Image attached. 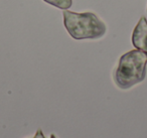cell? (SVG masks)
<instances>
[{"label": "cell", "mask_w": 147, "mask_h": 138, "mask_svg": "<svg viewBox=\"0 0 147 138\" xmlns=\"http://www.w3.org/2000/svg\"><path fill=\"white\" fill-rule=\"evenodd\" d=\"M63 25L75 39H97L106 33L105 23L93 12L63 11Z\"/></svg>", "instance_id": "cell-1"}, {"label": "cell", "mask_w": 147, "mask_h": 138, "mask_svg": "<svg viewBox=\"0 0 147 138\" xmlns=\"http://www.w3.org/2000/svg\"><path fill=\"white\" fill-rule=\"evenodd\" d=\"M147 55L139 49H133L119 60L115 72V82L120 89H129L142 82L146 76Z\"/></svg>", "instance_id": "cell-2"}, {"label": "cell", "mask_w": 147, "mask_h": 138, "mask_svg": "<svg viewBox=\"0 0 147 138\" xmlns=\"http://www.w3.org/2000/svg\"><path fill=\"white\" fill-rule=\"evenodd\" d=\"M132 43L136 49H139L147 55V19L145 16L139 19L133 30Z\"/></svg>", "instance_id": "cell-3"}, {"label": "cell", "mask_w": 147, "mask_h": 138, "mask_svg": "<svg viewBox=\"0 0 147 138\" xmlns=\"http://www.w3.org/2000/svg\"><path fill=\"white\" fill-rule=\"evenodd\" d=\"M43 1L57 8L63 9V10L69 9L73 4V0H43Z\"/></svg>", "instance_id": "cell-4"}, {"label": "cell", "mask_w": 147, "mask_h": 138, "mask_svg": "<svg viewBox=\"0 0 147 138\" xmlns=\"http://www.w3.org/2000/svg\"><path fill=\"white\" fill-rule=\"evenodd\" d=\"M33 138H45V135H43L41 130H37L36 134H35V136Z\"/></svg>", "instance_id": "cell-5"}, {"label": "cell", "mask_w": 147, "mask_h": 138, "mask_svg": "<svg viewBox=\"0 0 147 138\" xmlns=\"http://www.w3.org/2000/svg\"><path fill=\"white\" fill-rule=\"evenodd\" d=\"M51 138H55V135H53H53L51 136Z\"/></svg>", "instance_id": "cell-6"}]
</instances>
